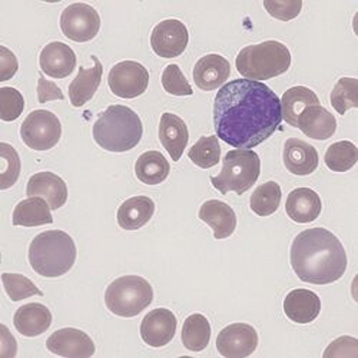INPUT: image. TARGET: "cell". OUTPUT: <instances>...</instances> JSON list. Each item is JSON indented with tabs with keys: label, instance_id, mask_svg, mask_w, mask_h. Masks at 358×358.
<instances>
[{
	"label": "cell",
	"instance_id": "7a4b0ae2",
	"mask_svg": "<svg viewBox=\"0 0 358 358\" xmlns=\"http://www.w3.org/2000/svg\"><path fill=\"white\" fill-rule=\"evenodd\" d=\"M296 277L315 285L333 284L347 270V252L338 238L325 228H310L298 234L289 251Z\"/></svg>",
	"mask_w": 358,
	"mask_h": 358
},
{
	"label": "cell",
	"instance_id": "30bf717a",
	"mask_svg": "<svg viewBox=\"0 0 358 358\" xmlns=\"http://www.w3.org/2000/svg\"><path fill=\"white\" fill-rule=\"evenodd\" d=\"M108 85L113 95L122 99H134L143 95L149 85L148 69L135 61L116 64L108 76Z\"/></svg>",
	"mask_w": 358,
	"mask_h": 358
},
{
	"label": "cell",
	"instance_id": "836d02e7",
	"mask_svg": "<svg viewBox=\"0 0 358 358\" xmlns=\"http://www.w3.org/2000/svg\"><path fill=\"white\" fill-rule=\"evenodd\" d=\"M20 158L16 149L6 143H0V189L12 188L20 175Z\"/></svg>",
	"mask_w": 358,
	"mask_h": 358
},
{
	"label": "cell",
	"instance_id": "4fadbf2b",
	"mask_svg": "<svg viewBox=\"0 0 358 358\" xmlns=\"http://www.w3.org/2000/svg\"><path fill=\"white\" fill-rule=\"evenodd\" d=\"M176 325L178 321L172 311L155 308L143 317L141 322V337L149 347H165L173 340Z\"/></svg>",
	"mask_w": 358,
	"mask_h": 358
},
{
	"label": "cell",
	"instance_id": "d6a6232c",
	"mask_svg": "<svg viewBox=\"0 0 358 358\" xmlns=\"http://www.w3.org/2000/svg\"><path fill=\"white\" fill-rule=\"evenodd\" d=\"M189 159L202 169H210L215 166L221 159V146L218 136H202L189 149Z\"/></svg>",
	"mask_w": 358,
	"mask_h": 358
},
{
	"label": "cell",
	"instance_id": "8992f818",
	"mask_svg": "<svg viewBox=\"0 0 358 358\" xmlns=\"http://www.w3.org/2000/svg\"><path fill=\"white\" fill-rule=\"evenodd\" d=\"M261 173V159L251 149H234L222 161V171L211 176L213 187L222 195L235 192L243 195L251 189Z\"/></svg>",
	"mask_w": 358,
	"mask_h": 358
},
{
	"label": "cell",
	"instance_id": "44dd1931",
	"mask_svg": "<svg viewBox=\"0 0 358 358\" xmlns=\"http://www.w3.org/2000/svg\"><path fill=\"white\" fill-rule=\"evenodd\" d=\"M199 220L210 225L214 231L215 240H225L235 232L236 215L232 208L218 199H210L201 205Z\"/></svg>",
	"mask_w": 358,
	"mask_h": 358
},
{
	"label": "cell",
	"instance_id": "603a6c76",
	"mask_svg": "<svg viewBox=\"0 0 358 358\" xmlns=\"http://www.w3.org/2000/svg\"><path fill=\"white\" fill-rule=\"evenodd\" d=\"M322 210L320 195L310 188H296L289 192L285 211L287 215L296 224H310L315 221Z\"/></svg>",
	"mask_w": 358,
	"mask_h": 358
},
{
	"label": "cell",
	"instance_id": "f35d334b",
	"mask_svg": "<svg viewBox=\"0 0 358 358\" xmlns=\"http://www.w3.org/2000/svg\"><path fill=\"white\" fill-rule=\"evenodd\" d=\"M264 8L273 17L288 22L300 15L303 2L301 0H265Z\"/></svg>",
	"mask_w": 358,
	"mask_h": 358
},
{
	"label": "cell",
	"instance_id": "74e56055",
	"mask_svg": "<svg viewBox=\"0 0 358 358\" xmlns=\"http://www.w3.org/2000/svg\"><path fill=\"white\" fill-rule=\"evenodd\" d=\"M162 86L169 95L175 96H191L194 94L192 87L187 78L184 76L181 68L172 64L168 65L162 72Z\"/></svg>",
	"mask_w": 358,
	"mask_h": 358
},
{
	"label": "cell",
	"instance_id": "60d3db41",
	"mask_svg": "<svg viewBox=\"0 0 358 358\" xmlns=\"http://www.w3.org/2000/svg\"><path fill=\"white\" fill-rule=\"evenodd\" d=\"M19 69L17 57L8 48L0 46V82L12 79Z\"/></svg>",
	"mask_w": 358,
	"mask_h": 358
},
{
	"label": "cell",
	"instance_id": "9a60e30c",
	"mask_svg": "<svg viewBox=\"0 0 358 358\" xmlns=\"http://www.w3.org/2000/svg\"><path fill=\"white\" fill-rule=\"evenodd\" d=\"M26 194L29 198H43L53 211L62 208L68 201L66 182L53 172H38L32 175L27 181Z\"/></svg>",
	"mask_w": 358,
	"mask_h": 358
},
{
	"label": "cell",
	"instance_id": "4dcf8cb0",
	"mask_svg": "<svg viewBox=\"0 0 358 358\" xmlns=\"http://www.w3.org/2000/svg\"><path fill=\"white\" fill-rule=\"evenodd\" d=\"M281 198V187L274 181H268L257 187V189L252 192L250 199L251 210L258 217H270L278 210Z\"/></svg>",
	"mask_w": 358,
	"mask_h": 358
},
{
	"label": "cell",
	"instance_id": "e575fe53",
	"mask_svg": "<svg viewBox=\"0 0 358 358\" xmlns=\"http://www.w3.org/2000/svg\"><path fill=\"white\" fill-rule=\"evenodd\" d=\"M330 101L340 115L358 108V80L355 78H341L333 89Z\"/></svg>",
	"mask_w": 358,
	"mask_h": 358
},
{
	"label": "cell",
	"instance_id": "7bdbcfd3",
	"mask_svg": "<svg viewBox=\"0 0 358 358\" xmlns=\"http://www.w3.org/2000/svg\"><path fill=\"white\" fill-rule=\"evenodd\" d=\"M17 352V343L15 337L10 334L9 328L2 324L0 325V357L2 358H13Z\"/></svg>",
	"mask_w": 358,
	"mask_h": 358
},
{
	"label": "cell",
	"instance_id": "5bb4252c",
	"mask_svg": "<svg viewBox=\"0 0 358 358\" xmlns=\"http://www.w3.org/2000/svg\"><path fill=\"white\" fill-rule=\"evenodd\" d=\"M50 352L68 358H89L95 354L92 338L78 328H62L55 331L46 341Z\"/></svg>",
	"mask_w": 358,
	"mask_h": 358
},
{
	"label": "cell",
	"instance_id": "2e32d148",
	"mask_svg": "<svg viewBox=\"0 0 358 358\" xmlns=\"http://www.w3.org/2000/svg\"><path fill=\"white\" fill-rule=\"evenodd\" d=\"M43 73L53 79H65L76 68V53L64 42H52L46 45L39 56Z\"/></svg>",
	"mask_w": 358,
	"mask_h": 358
},
{
	"label": "cell",
	"instance_id": "ffe728a7",
	"mask_svg": "<svg viewBox=\"0 0 358 358\" xmlns=\"http://www.w3.org/2000/svg\"><path fill=\"white\" fill-rule=\"evenodd\" d=\"M296 128L315 141L330 139L337 131L336 116L321 105L308 106L298 116Z\"/></svg>",
	"mask_w": 358,
	"mask_h": 358
},
{
	"label": "cell",
	"instance_id": "9c48e42d",
	"mask_svg": "<svg viewBox=\"0 0 358 358\" xmlns=\"http://www.w3.org/2000/svg\"><path fill=\"white\" fill-rule=\"evenodd\" d=\"M62 34L78 43L96 38L101 31V16L95 8L86 3L69 5L61 16Z\"/></svg>",
	"mask_w": 358,
	"mask_h": 358
},
{
	"label": "cell",
	"instance_id": "ba28073f",
	"mask_svg": "<svg viewBox=\"0 0 358 358\" xmlns=\"http://www.w3.org/2000/svg\"><path fill=\"white\" fill-rule=\"evenodd\" d=\"M20 136L34 151H49L61 141L62 125L53 112L38 109L26 116L20 127Z\"/></svg>",
	"mask_w": 358,
	"mask_h": 358
},
{
	"label": "cell",
	"instance_id": "8fae6325",
	"mask_svg": "<svg viewBox=\"0 0 358 358\" xmlns=\"http://www.w3.org/2000/svg\"><path fill=\"white\" fill-rule=\"evenodd\" d=\"M258 347V333L245 322H235L220 331L217 350L225 358H245L255 352Z\"/></svg>",
	"mask_w": 358,
	"mask_h": 358
},
{
	"label": "cell",
	"instance_id": "cb8c5ba5",
	"mask_svg": "<svg viewBox=\"0 0 358 358\" xmlns=\"http://www.w3.org/2000/svg\"><path fill=\"white\" fill-rule=\"evenodd\" d=\"M13 324L19 334L24 337H38L49 330L52 325L50 310L39 303L26 304L15 313Z\"/></svg>",
	"mask_w": 358,
	"mask_h": 358
},
{
	"label": "cell",
	"instance_id": "484cf974",
	"mask_svg": "<svg viewBox=\"0 0 358 358\" xmlns=\"http://www.w3.org/2000/svg\"><path fill=\"white\" fill-rule=\"evenodd\" d=\"M155 214V202L145 195L127 199L117 210V224L122 229L136 231L145 227Z\"/></svg>",
	"mask_w": 358,
	"mask_h": 358
},
{
	"label": "cell",
	"instance_id": "d6986e66",
	"mask_svg": "<svg viewBox=\"0 0 358 358\" xmlns=\"http://www.w3.org/2000/svg\"><path fill=\"white\" fill-rule=\"evenodd\" d=\"M159 141L173 162L181 159L189 141L188 127L184 119L175 113L165 112L159 122Z\"/></svg>",
	"mask_w": 358,
	"mask_h": 358
},
{
	"label": "cell",
	"instance_id": "8d00e7d4",
	"mask_svg": "<svg viewBox=\"0 0 358 358\" xmlns=\"http://www.w3.org/2000/svg\"><path fill=\"white\" fill-rule=\"evenodd\" d=\"M24 109L23 95L15 87H0V119L5 122H12L22 115Z\"/></svg>",
	"mask_w": 358,
	"mask_h": 358
},
{
	"label": "cell",
	"instance_id": "277c9868",
	"mask_svg": "<svg viewBox=\"0 0 358 358\" xmlns=\"http://www.w3.org/2000/svg\"><path fill=\"white\" fill-rule=\"evenodd\" d=\"M95 142L108 152H128L142 139L143 125L135 110L124 105H110L92 128Z\"/></svg>",
	"mask_w": 358,
	"mask_h": 358
},
{
	"label": "cell",
	"instance_id": "d590c367",
	"mask_svg": "<svg viewBox=\"0 0 358 358\" xmlns=\"http://www.w3.org/2000/svg\"><path fill=\"white\" fill-rule=\"evenodd\" d=\"M2 282L5 287L6 294L12 301H22L24 298L34 296V295H43V292L24 275L20 274H2Z\"/></svg>",
	"mask_w": 358,
	"mask_h": 358
},
{
	"label": "cell",
	"instance_id": "ac0fdd59",
	"mask_svg": "<svg viewBox=\"0 0 358 358\" xmlns=\"http://www.w3.org/2000/svg\"><path fill=\"white\" fill-rule=\"evenodd\" d=\"M282 159L285 168L298 176H307L318 168L317 149L298 138H289L284 143Z\"/></svg>",
	"mask_w": 358,
	"mask_h": 358
},
{
	"label": "cell",
	"instance_id": "3957f363",
	"mask_svg": "<svg viewBox=\"0 0 358 358\" xmlns=\"http://www.w3.org/2000/svg\"><path fill=\"white\" fill-rule=\"evenodd\" d=\"M78 255L73 238L61 229L45 231L36 235L29 245V264L45 278L68 274Z\"/></svg>",
	"mask_w": 358,
	"mask_h": 358
},
{
	"label": "cell",
	"instance_id": "7c38bea8",
	"mask_svg": "<svg viewBox=\"0 0 358 358\" xmlns=\"http://www.w3.org/2000/svg\"><path fill=\"white\" fill-rule=\"evenodd\" d=\"M188 29L178 19L162 20L154 27L151 35L152 50L164 59H172L182 55L188 46Z\"/></svg>",
	"mask_w": 358,
	"mask_h": 358
},
{
	"label": "cell",
	"instance_id": "83f0119b",
	"mask_svg": "<svg viewBox=\"0 0 358 358\" xmlns=\"http://www.w3.org/2000/svg\"><path fill=\"white\" fill-rule=\"evenodd\" d=\"M171 165L158 151L142 154L135 164V175L145 185H159L169 176Z\"/></svg>",
	"mask_w": 358,
	"mask_h": 358
},
{
	"label": "cell",
	"instance_id": "d4e9b609",
	"mask_svg": "<svg viewBox=\"0 0 358 358\" xmlns=\"http://www.w3.org/2000/svg\"><path fill=\"white\" fill-rule=\"evenodd\" d=\"M92 61L94 66L89 69L82 66L78 72V76L69 85V99L75 108H80L91 101L102 82V64L96 56H92Z\"/></svg>",
	"mask_w": 358,
	"mask_h": 358
},
{
	"label": "cell",
	"instance_id": "4316f807",
	"mask_svg": "<svg viewBox=\"0 0 358 358\" xmlns=\"http://www.w3.org/2000/svg\"><path fill=\"white\" fill-rule=\"evenodd\" d=\"M53 217L50 214L49 203L39 196H31L20 201L13 211L12 224L15 227H41L52 224Z\"/></svg>",
	"mask_w": 358,
	"mask_h": 358
},
{
	"label": "cell",
	"instance_id": "b9f144b4",
	"mask_svg": "<svg viewBox=\"0 0 358 358\" xmlns=\"http://www.w3.org/2000/svg\"><path fill=\"white\" fill-rule=\"evenodd\" d=\"M38 99L41 103H46L49 101H64L65 95L62 94L61 87H57V85L50 80H46L41 73L38 80Z\"/></svg>",
	"mask_w": 358,
	"mask_h": 358
},
{
	"label": "cell",
	"instance_id": "e0dca14e",
	"mask_svg": "<svg viewBox=\"0 0 358 358\" xmlns=\"http://www.w3.org/2000/svg\"><path fill=\"white\" fill-rule=\"evenodd\" d=\"M194 82L202 91H215L231 75V65L221 55L211 53L202 56L194 68Z\"/></svg>",
	"mask_w": 358,
	"mask_h": 358
},
{
	"label": "cell",
	"instance_id": "ab89813d",
	"mask_svg": "<svg viewBox=\"0 0 358 358\" xmlns=\"http://www.w3.org/2000/svg\"><path fill=\"white\" fill-rule=\"evenodd\" d=\"M358 355V341L354 337H340L334 340L324 351V357H357Z\"/></svg>",
	"mask_w": 358,
	"mask_h": 358
},
{
	"label": "cell",
	"instance_id": "6da1fadb",
	"mask_svg": "<svg viewBox=\"0 0 358 358\" xmlns=\"http://www.w3.org/2000/svg\"><path fill=\"white\" fill-rule=\"evenodd\" d=\"M282 122L281 101L265 83L234 79L214 101L217 136L236 149H252L270 138Z\"/></svg>",
	"mask_w": 358,
	"mask_h": 358
},
{
	"label": "cell",
	"instance_id": "5b68a950",
	"mask_svg": "<svg viewBox=\"0 0 358 358\" xmlns=\"http://www.w3.org/2000/svg\"><path fill=\"white\" fill-rule=\"evenodd\" d=\"M236 71L250 80H268L285 73L291 66L289 49L277 41L250 45L238 53Z\"/></svg>",
	"mask_w": 358,
	"mask_h": 358
},
{
	"label": "cell",
	"instance_id": "f1b7e54d",
	"mask_svg": "<svg viewBox=\"0 0 358 358\" xmlns=\"http://www.w3.org/2000/svg\"><path fill=\"white\" fill-rule=\"evenodd\" d=\"M313 105H320V99L314 91L306 86L289 87L281 99L282 119L288 125L296 128L298 116L301 115L304 109Z\"/></svg>",
	"mask_w": 358,
	"mask_h": 358
},
{
	"label": "cell",
	"instance_id": "7402d4cb",
	"mask_svg": "<svg viewBox=\"0 0 358 358\" xmlns=\"http://www.w3.org/2000/svg\"><path fill=\"white\" fill-rule=\"evenodd\" d=\"M284 313L296 324H310L321 313V300L310 289H292L284 300Z\"/></svg>",
	"mask_w": 358,
	"mask_h": 358
},
{
	"label": "cell",
	"instance_id": "f546056e",
	"mask_svg": "<svg viewBox=\"0 0 358 358\" xmlns=\"http://www.w3.org/2000/svg\"><path fill=\"white\" fill-rule=\"evenodd\" d=\"M182 344L187 350L203 351L211 341V324L202 314L189 315L182 327Z\"/></svg>",
	"mask_w": 358,
	"mask_h": 358
},
{
	"label": "cell",
	"instance_id": "52a82bcc",
	"mask_svg": "<svg viewBox=\"0 0 358 358\" xmlns=\"http://www.w3.org/2000/svg\"><path fill=\"white\" fill-rule=\"evenodd\" d=\"M154 301V289L139 275H124L112 281L105 291L108 310L124 318L139 315Z\"/></svg>",
	"mask_w": 358,
	"mask_h": 358
},
{
	"label": "cell",
	"instance_id": "1f68e13d",
	"mask_svg": "<svg viewBox=\"0 0 358 358\" xmlns=\"http://www.w3.org/2000/svg\"><path fill=\"white\" fill-rule=\"evenodd\" d=\"M325 165L333 172H347L355 166L358 161V149L350 141H340L328 146L325 157Z\"/></svg>",
	"mask_w": 358,
	"mask_h": 358
}]
</instances>
